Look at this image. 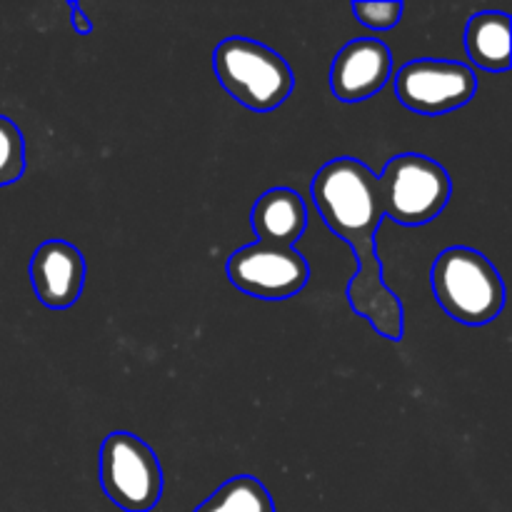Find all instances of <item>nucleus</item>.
<instances>
[{
    "label": "nucleus",
    "instance_id": "nucleus-7",
    "mask_svg": "<svg viewBox=\"0 0 512 512\" xmlns=\"http://www.w3.org/2000/svg\"><path fill=\"white\" fill-rule=\"evenodd\" d=\"M230 283L260 300H288L310 280V265L295 248L255 243L235 250L225 263Z\"/></svg>",
    "mask_w": 512,
    "mask_h": 512
},
{
    "label": "nucleus",
    "instance_id": "nucleus-10",
    "mask_svg": "<svg viewBox=\"0 0 512 512\" xmlns=\"http://www.w3.org/2000/svg\"><path fill=\"white\" fill-rule=\"evenodd\" d=\"M258 243L275 248H293L308 228V208L305 200L290 188L265 190L250 213Z\"/></svg>",
    "mask_w": 512,
    "mask_h": 512
},
{
    "label": "nucleus",
    "instance_id": "nucleus-9",
    "mask_svg": "<svg viewBox=\"0 0 512 512\" xmlns=\"http://www.w3.org/2000/svg\"><path fill=\"white\" fill-rule=\"evenodd\" d=\"M28 275L45 308L68 310L83 295L85 258L68 240H45L30 258Z\"/></svg>",
    "mask_w": 512,
    "mask_h": 512
},
{
    "label": "nucleus",
    "instance_id": "nucleus-5",
    "mask_svg": "<svg viewBox=\"0 0 512 512\" xmlns=\"http://www.w3.org/2000/svg\"><path fill=\"white\" fill-rule=\"evenodd\" d=\"M100 485L105 498L123 512H150L163 498V468L138 435L110 433L100 448Z\"/></svg>",
    "mask_w": 512,
    "mask_h": 512
},
{
    "label": "nucleus",
    "instance_id": "nucleus-13",
    "mask_svg": "<svg viewBox=\"0 0 512 512\" xmlns=\"http://www.w3.org/2000/svg\"><path fill=\"white\" fill-rule=\"evenodd\" d=\"M25 173V138L18 125L0 115V188L13 185Z\"/></svg>",
    "mask_w": 512,
    "mask_h": 512
},
{
    "label": "nucleus",
    "instance_id": "nucleus-11",
    "mask_svg": "<svg viewBox=\"0 0 512 512\" xmlns=\"http://www.w3.org/2000/svg\"><path fill=\"white\" fill-rule=\"evenodd\" d=\"M512 20L500 10H485L473 15L465 28V53L478 68L488 73H503L510 68Z\"/></svg>",
    "mask_w": 512,
    "mask_h": 512
},
{
    "label": "nucleus",
    "instance_id": "nucleus-3",
    "mask_svg": "<svg viewBox=\"0 0 512 512\" xmlns=\"http://www.w3.org/2000/svg\"><path fill=\"white\" fill-rule=\"evenodd\" d=\"M213 68L225 93L255 113H270L290 98L295 75L288 60L258 40H220L213 55Z\"/></svg>",
    "mask_w": 512,
    "mask_h": 512
},
{
    "label": "nucleus",
    "instance_id": "nucleus-8",
    "mask_svg": "<svg viewBox=\"0 0 512 512\" xmlns=\"http://www.w3.org/2000/svg\"><path fill=\"white\" fill-rule=\"evenodd\" d=\"M393 53L383 40H350L330 65V90L343 103H363L388 85Z\"/></svg>",
    "mask_w": 512,
    "mask_h": 512
},
{
    "label": "nucleus",
    "instance_id": "nucleus-15",
    "mask_svg": "<svg viewBox=\"0 0 512 512\" xmlns=\"http://www.w3.org/2000/svg\"><path fill=\"white\" fill-rule=\"evenodd\" d=\"M68 5H70V25H73L75 33H80V35L93 33V20L85 15L83 5L80 3H68Z\"/></svg>",
    "mask_w": 512,
    "mask_h": 512
},
{
    "label": "nucleus",
    "instance_id": "nucleus-6",
    "mask_svg": "<svg viewBox=\"0 0 512 512\" xmlns=\"http://www.w3.org/2000/svg\"><path fill=\"white\" fill-rule=\"evenodd\" d=\"M478 93V75L458 60L418 58L395 75V95L420 115H445L465 108Z\"/></svg>",
    "mask_w": 512,
    "mask_h": 512
},
{
    "label": "nucleus",
    "instance_id": "nucleus-12",
    "mask_svg": "<svg viewBox=\"0 0 512 512\" xmlns=\"http://www.w3.org/2000/svg\"><path fill=\"white\" fill-rule=\"evenodd\" d=\"M193 512H275V503L258 478L235 475Z\"/></svg>",
    "mask_w": 512,
    "mask_h": 512
},
{
    "label": "nucleus",
    "instance_id": "nucleus-1",
    "mask_svg": "<svg viewBox=\"0 0 512 512\" xmlns=\"http://www.w3.org/2000/svg\"><path fill=\"white\" fill-rule=\"evenodd\" d=\"M320 218L358 255V273L348 285V303L385 340L403 338V303L385 285L375 238L383 223L378 175L355 158H335L318 170L310 185Z\"/></svg>",
    "mask_w": 512,
    "mask_h": 512
},
{
    "label": "nucleus",
    "instance_id": "nucleus-14",
    "mask_svg": "<svg viewBox=\"0 0 512 512\" xmlns=\"http://www.w3.org/2000/svg\"><path fill=\"white\" fill-rule=\"evenodd\" d=\"M355 18L370 30H390L400 23L403 18L405 5L398 0H388V3H353L350 5Z\"/></svg>",
    "mask_w": 512,
    "mask_h": 512
},
{
    "label": "nucleus",
    "instance_id": "nucleus-4",
    "mask_svg": "<svg viewBox=\"0 0 512 512\" xmlns=\"http://www.w3.org/2000/svg\"><path fill=\"white\" fill-rule=\"evenodd\" d=\"M378 195L383 215L415 228L435 220L448 208L453 180L438 160L420 153H403L388 160L378 175Z\"/></svg>",
    "mask_w": 512,
    "mask_h": 512
},
{
    "label": "nucleus",
    "instance_id": "nucleus-2",
    "mask_svg": "<svg viewBox=\"0 0 512 512\" xmlns=\"http://www.w3.org/2000/svg\"><path fill=\"white\" fill-rule=\"evenodd\" d=\"M430 283L440 308L470 328L493 323L505 308V283L498 268L473 248H445L433 263Z\"/></svg>",
    "mask_w": 512,
    "mask_h": 512
}]
</instances>
